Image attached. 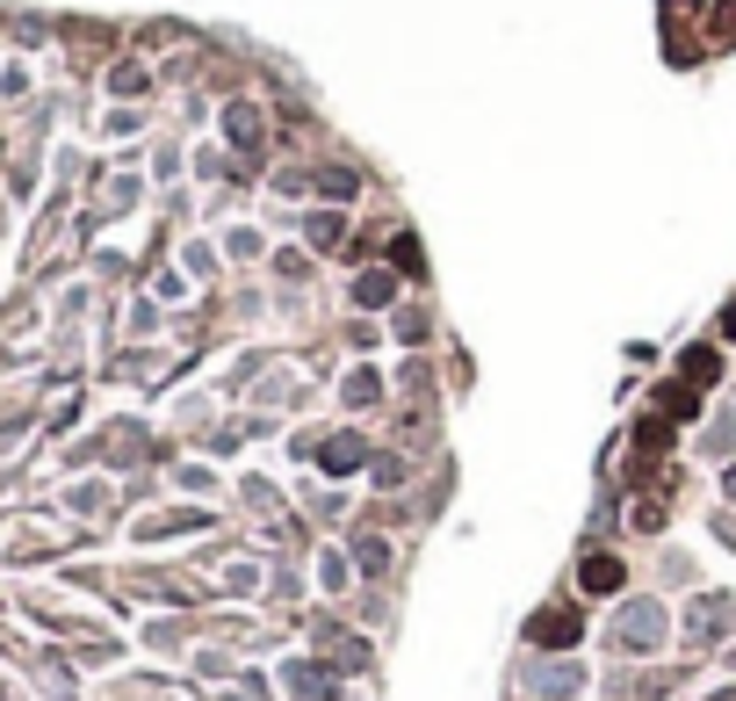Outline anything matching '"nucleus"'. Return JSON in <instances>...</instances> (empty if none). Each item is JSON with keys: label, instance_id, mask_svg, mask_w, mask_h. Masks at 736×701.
Wrapping results in <instances>:
<instances>
[{"label": "nucleus", "instance_id": "nucleus-5", "mask_svg": "<svg viewBox=\"0 0 736 701\" xmlns=\"http://www.w3.org/2000/svg\"><path fill=\"white\" fill-rule=\"evenodd\" d=\"M585 586H592V593H614V586H621V564L614 557H592V564H585Z\"/></svg>", "mask_w": 736, "mask_h": 701}, {"label": "nucleus", "instance_id": "nucleus-3", "mask_svg": "<svg viewBox=\"0 0 736 701\" xmlns=\"http://www.w3.org/2000/svg\"><path fill=\"white\" fill-rule=\"evenodd\" d=\"M282 680H290L296 694H310V701H318V694H332V680H326L318 666H282Z\"/></svg>", "mask_w": 736, "mask_h": 701}, {"label": "nucleus", "instance_id": "nucleus-9", "mask_svg": "<svg viewBox=\"0 0 736 701\" xmlns=\"http://www.w3.org/2000/svg\"><path fill=\"white\" fill-rule=\"evenodd\" d=\"M722 326H729V340H736V312H729V318H722Z\"/></svg>", "mask_w": 736, "mask_h": 701}, {"label": "nucleus", "instance_id": "nucleus-6", "mask_svg": "<svg viewBox=\"0 0 736 701\" xmlns=\"http://www.w3.org/2000/svg\"><path fill=\"white\" fill-rule=\"evenodd\" d=\"M354 297H361V304H390V297H397V282H390V275H361V282H354Z\"/></svg>", "mask_w": 736, "mask_h": 701}, {"label": "nucleus", "instance_id": "nucleus-1", "mask_svg": "<svg viewBox=\"0 0 736 701\" xmlns=\"http://www.w3.org/2000/svg\"><path fill=\"white\" fill-rule=\"evenodd\" d=\"M614 644L635 651V658H643V651H657V644H665V608H657V600H621V614H614Z\"/></svg>", "mask_w": 736, "mask_h": 701}, {"label": "nucleus", "instance_id": "nucleus-2", "mask_svg": "<svg viewBox=\"0 0 736 701\" xmlns=\"http://www.w3.org/2000/svg\"><path fill=\"white\" fill-rule=\"evenodd\" d=\"M528 687H534V694H548V701H564V694H578V687H585V672L578 666H528Z\"/></svg>", "mask_w": 736, "mask_h": 701}, {"label": "nucleus", "instance_id": "nucleus-8", "mask_svg": "<svg viewBox=\"0 0 736 701\" xmlns=\"http://www.w3.org/2000/svg\"><path fill=\"white\" fill-rule=\"evenodd\" d=\"M310 246H340V217H310Z\"/></svg>", "mask_w": 736, "mask_h": 701}, {"label": "nucleus", "instance_id": "nucleus-4", "mask_svg": "<svg viewBox=\"0 0 736 701\" xmlns=\"http://www.w3.org/2000/svg\"><path fill=\"white\" fill-rule=\"evenodd\" d=\"M326 471H361V441H354V434L326 441Z\"/></svg>", "mask_w": 736, "mask_h": 701}, {"label": "nucleus", "instance_id": "nucleus-7", "mask_svg": "<svg viewBox=\"0 0 736 701\" xmlns=\"http://www.w3.org/2000/svg\"><path fill=\"white\" fill-rule=\"evenodd\" d=\"M231 138H239V145H260V123H253V109H231Z\"/></svg>", "mask_w": 736, "mask_h": 701}]
</instances>
